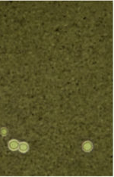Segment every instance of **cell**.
<instances>
[{"mask_svg":"<svg viewBox=\"0 0 114 177\" xmlns=\"http://www.w3.org/2000/svg\"><path fill=\"white\" fill-rule=\"evenodd\" d=\"M30 149L29 144L26 142H21L19 143V146H18V151L21 153H27Z\"/></svg>","mask_w":114,"mask_h":177,"instance_id":"3","label":"cell"},{"mask_svg":"<svg viewBox=\"0 0 114 177\" xmlns=\"http://www.w3.org/2000/svg\"><path fill=\"white\" fill-rule=\"evenodd\" d=\"M93 143H92V142H91V141L89 140L84 142L82 146V150H83V152H86V153H89V152H91V151L93 150Z\"/></svg>","mask_w":114,"mask_h":177,"instance_id":"2","label":"cell"},{"mask_svg":"<svg viewBox=\"0 0 114 177\" xmlns=\"http://www.w3.org/2000/svg\"><path fill=\"white\" fill-rule=\"evenodd\" d=\"M19 143L20 142H18L17 139H11V140L8 142V149L12 151V152H15V151L18 150Z\"/></svg>","mask_w":114,"mask_h":177,"instance_id":"1","label":"cell"},{"mask_svg":"<svg viewBox=\"0 0 114 177\" xmlns=\"http://www.w3.org/2000/svg\"><path fill=\"white\" fill-rule=\"evenodd\" d=\"M8 133V129L6 127H2L0 129V135L2 136H6Z\"/></svg>","mask_w":114,"mask_h":177,"instance_id":"4","label":"cell"}]
</instances>
